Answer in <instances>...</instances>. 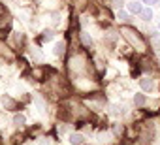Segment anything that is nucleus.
<instances>
[{
	"label": "nucleus",
	"mask_w": 160,
	"mask_h": 145,
	"mask_svg": "<svg viewBox=\"0 0 160 145\" xmlns=\"http://www.w3.org/2000/svg\"><path fill=\"white\" fill-rule=\"evenodd\" d=\"M151 42H152L156 47H160V34H151Z\"/></svg>",
	"instance_id": "obj_15"
},
{
	"label": "nucleus",
	"mask_w": 160,
	"mask_h": 145,
	"mask_svg": "<svg viewBox=\"0 0 160 145\" xmlns=\"http://www.w3.org/2000/svg\"><path fill=\"white\" fill-rule=\"evenodd\" d=\"M12 45H13V47H21V45H23V34L15 32V34L12 36Z\"/></svg>",
	"instance_id": "obj_9"
},
{
	"label": "nucleus",
	"mask_w": 160,
	"mask_h": 145,
	"mask_svg": "<svg viewBox=\"0 0 160 145\" xmlns=\"http://www.w3.org/2000/svg\"><path fill=\"white\" fill-rule=\"evenodd\" d=\"M12 122H13L17 128H23V126H25V122H27V117H25L23 113H15V115H13V119H12Z\"/></svg>",
	"instance_id": "obj_3"
},
{
	"label": "nucleus",
	"mask_w": 160,
	"mask_h": 145,
	"mask_svg": "<svg viewBox=\"0 0 160 145\" xmlns=\"http://www.w3.org/2000/svg\"><path fill=\"white\" fill-rule=\"evenodd\" d=\"M126 17H128L126 12H119V19H121V21H126Z\"/></svg>",
	"instance_id": "obj_18"
},
{
	"label": "nucleus",
	"mask_w": 160,
	"mask_h": 145,
	"mask_svg": "<svg viewBox=\"0 0 160 145\" xmlns=\"http://www.w3.org/2000/svg\"><path fill=\"white\" fill-rule=\"evenodd\" d=\"M134 104H136V106H143V104H145V96H143V94H136V96H134Z\"/></svg>",
	"instance_id": "obj_14"
},
{
	"label": "nucleus",
	"mask_w": 160,
	"mask_h": 145,
	"mask_svg": "<svg viewBox=\"0 0 160 145\" xmlns=\"http://www.w3.org/2000/svg\"><path fill=\"white\" fill-rule=\"evenodd\" d=\"M152 85H154V83H152L151 78H141V79H139V87H141L143 91H152Z\"/></svg>",
	"instance_id": "obj_5"
},
{
	"label": "nucleus",
	"mask_w": 160,
	"mask_h": 145,
	"mask_svg": "<svg viewBox=\"0 0 160 145\" xmlns=\"http://www.w3.org/2000/svg\"><path fill=\"white\" fill-rule=\"evenodd\" d=\"M158 28H160V25H158Z\"/></svg>",
	"instance_id": "obj_21"
},
{
	"label": "nucleus",
	"mask_w": 160,
	"mask_h": 145,
	"mask_svg": "<svg viewBox=\"0 0 160 145\" xmlns=\"http://www.w3.org/2000/svg\"><path fill=\"white\" fill-rule=\"evenodd\" d=\"M139 17H141L143 21H151V19H152V10H151V8H143V10L139 12Z\"/></svg>",
	"instance_id": "obj_8"
},
{
	"label": "nucleus",
	"mask_w": 160,
	"mask_h": 145,
	"mask_svg": "<svg viewBox=\"0 0 160 145\" xmlns=\"http://www.w3.org/2000/svg\"><path fill=\"white\" fill-rule=\"evenodd\" d=\"M81 42H83L85 47H91V45H92V38H91L87 32H81Z\"/></svg>",
	"instance_id": "obj_11"
},
{
	"label": "nucleus",
	"mask_w": 160,
	"mask_h": 145,
	"mask_svg": "<svg viewBox=\"0 0 160 145\" xmlns=\"http://www.w3.org/2000/svg\"><path fill=\"white\" fill-rule=\"evenodd\" d=\"M68 139H70V143H72V145H83V143H85L83 134H79V132H72V134L68 136Z\"/></svg>",
	"instance_id": "obj_2"
},
{
	"label": "nucleus",
	"mask_w": 160,
	"mask_h": 145,
	"mask_svg": "<svg viewBox=\"0 0 160 145\" xmlns=\"http://www.w3.org/2000/svg\"><path fill=\"white\" fill-rule=\"evenodd\" d=\"M113 130H115V134H117V136H119V134H122V126H119V124H117Z\"/></svg>",
	"instance_id": "obj_19"
},
{
	"label": "nucleus",
	"mask_w": 160,
	"mask_h": 145,
	"mask_svg": "<svg viewBox=\"0 0 160 145\" xmlns=\"http://www.w3.org/2000/svg\"><path fill=\"white\" fill-rule=\"evenodd\" d=\"M121 34H122V38L132 45V47H136L138 51H143L147 45H145V40L141 38V34L136 30V28H132V27H122L121 28Z\"/></svg>",
	"instance_id": "obj_1"
},
{
	"label": "nucleus",
	"mask_w": 160,
	"mask_h": 145,
	"mask_svg": "<svg viewBox=\"0 0 160 145\" xmlns=\"http://www.w3.org/2000/svg\"><path fill=\"white\" fill-rule=\"evenodd\" d=\"M113 115H119V113H122V106H113V111H111Z\"/></svg>",
	"instance_id": "obj_17"
},
{
	"label": "nucleus",
	"mask_w": 160,
	"mask_h": 145,
	"mask_svg": "<svg viewBox=\"0 0 160 145\" xmlns=\"http://www.w3.org/2000/svg\"><path fill=\"white\" fill-rule=\"evenodd\" d=\"M64 51H66V43L64 42H58V43H55V49H53V53L58 57V55H64Z\"/></svg>",
	"instance_id": "obj_10"
},
{
	"label": "nucleus",
	"mask_w": 160,
	"mask_h": 145,
	"mask_svg": "<svg viewBox=\"0 0 160 145\" xmlns=\"http://www.w3.org/2000/svg\"><path fill=\"white\" fill-rule=\"evenodd\" d=\"M141 10H143V6H141V2H138V0L128 2V12H130V13H138V15H139Z\"/></svg>",
	"instance_id": "obj_4"
},
{
	"label": "nucleus",
	"mask_w": 160,
	"mask_h": 145,
	"mask_svg": "<svg viewBox=\"0 0 160 145\" xmlns=\"http://www.w3.org/2000/svg\"><path fill=\"white\" fill-rule=\"evenodd\" d=\"M2 104H4V108H6V109H15V100H12L8 94H4V96H2Z\"/></svg>",
	"instance_id": "obj_7"
},
{
	"label": "nucleus",
	"mask_w": 160,
	"mask_h": 145,
	"mask_svg": "<svg viewBox=\"0 0 160 145\" xmlns=\"http://www.w3.org/2000/svg\"><path fill=\"white\" fill-rule=\"evenodd\" d=\"M28 53H30V57H32L34 60H38V62L42 60V53H40L36 47H30V49H28Z\"/></svg>",
	"instance_id": "obj_13"
},
{
	"label": "nucleus",
	"mask_w": 160,
	"mask_h": 145,
	"mask_svg": "<svg viewBox=\"0 0 160 145\" xmlns=\"http://www.w3.org/2000/svg\"><path fill=\"white\" fill-rule=\"evenodd\" d=\"M143 2H145V4H149V6H151V4H156V2H158V0H143Z\"/></svg>",
	"instance_id": "obj_20"
},
{
	"label": "nucleus",
	"mask_w": 160,
	"mask_h": 145,
	"mask_svg": "<svg viewBox=\"0 0 160 145\" xmlns=\"http://www.w3.org/2000/svg\"><path fill=\"white\" fill-rule=\"evenodd\" d=\"M34 106H36V108H38L40 111H45V108H47L45 100H43V98H42L40 94H36V96H34Z\"/></svg>",
	"instance_id": "obj_6"
},
{
	"label": "nucleus",
	"mask_w": 160,
	"mask_h": 145,
	"mask_svg": "<svg viewBox=\"0 0 160 145\" xmlns=\"http://www.w3.org/2000/svg\"><path fill=\"white\" fill-rule=\"evenodd\" d=\"M124 4H126L124 0H113V8H117V10H121V8H122Z\"/></svg>",
	"instance_id": "obj_16"
},
{
	"label": "nucleus",
	"mask_w": 160,
	"mask_h": 145,
	"mask_svg": "<svg viewBox=\"0 0 160 145\" xmlns=\"http://www.w3.org/2000/svg\"><path fill=\"white\" fill-rule=\"evenodd\" d=\"M53 38H55V32H53V30L47 28V30L42 32V40H43V42H49V40H53Z\"/></svg>",
	"instance_id": "obj_12"
}]
</instances>
